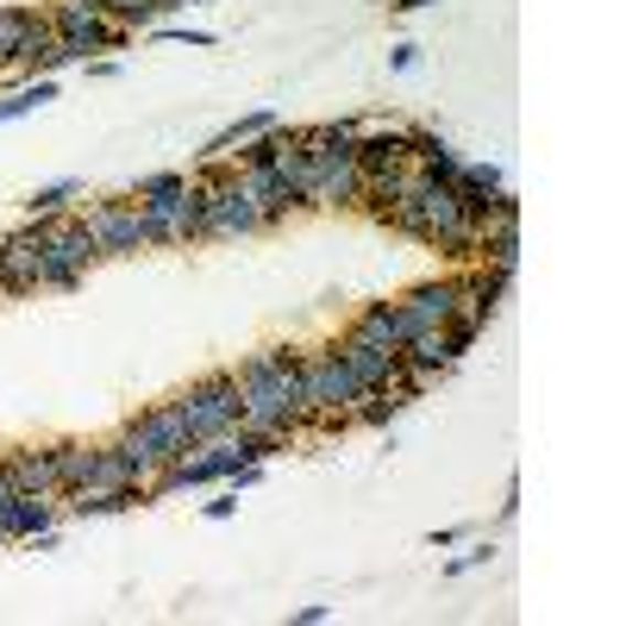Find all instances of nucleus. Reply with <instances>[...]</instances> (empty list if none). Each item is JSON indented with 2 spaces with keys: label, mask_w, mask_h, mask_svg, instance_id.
Wrapping results in <instances>:
<instances>
[{
  "label": "nucleus",
  "mask_w": 626,
  "mask_h": 626,
  "mask_svg": "<svg viewBox=\"0 0 626 626\" xmlns=\"http://www.w3.org/2000/svg\"><path fill=\"white\" fill-rule=\"evenodd\" d=\"M0 527H7V539L20 546V539H32V532L44 527H63V495H7L0 501Z\"/></svg>",
  "instance_id": "nucleus-9"
},
{
  "label": "nucleus",
  "mask_w": 626,
  "mask_h": 626,
  "mask_svg": "<svg viewBox=\"0 0 626 626\" xmlns=\"http://www.w3.org/2000/svg\"><path fill=\"white\" fill-rule=\"evenodd\" d=\"M395 301H401V313L413 326H445L457 313V301H464V282L457 276H432V282H413L408 294H395Z\"/></svg>",
  "instance_id": "nucleus-8"
},
{
  "label": "nucleus",
  "mask_w": 626,
  "mask_h": 626,
  "mask_svg": "<svg viewBox=\"0 0 626 626\" xmlns=\"http://www.w3.org/2000/svg\"><path fill=\"white\" fill-rule=\"evenodd\" d=\"M382 226H395V233H408V238H420V245H432V226H427V214H420V201H395L389 214H382Z\"/></svg>",
  "instance_id": "nucleus-18"
},
{
  "label": "nucleus",
  "mask_w": 626,
  "mask_h": 626,
  "mask_svg": "<svg viewBox=\"0 0 626 626\" xmlns=\"http://www.w3.org/2000/svg\"><path fill=\"white\" fill-rule=\"evenodd\" d=\"M263 233V201L245 188V176L214 188V214H207V238H251Z\"/></svg>",
  "instance_id": "nucleus-5"
},
{
  "label": "nucleus",
  "mask_w": 626,
  "mask_h": 626,
  "mask_svg": "<svg viewBox=\"0 0 626 626\" xmlns=\"http://www.w3.org/2000/svg\"><path fill=\"white\" fill-rule=\"evenodd\" d=\"M457 182H470V188H508V182H501V163H464V170H457Z\"/></svg>",
  "instance_id": "nucleus-21"
},
{
  "label": "nucleus",
  "mask_w": 626,
  "mask_h": 626,
  "mask_svg": "<svg viewBox=\"0 0 626 626\" xmlns=\"http://www.w3.org/2000/svg\"><path fill=\"white\" fill-rule=\"evenodd\" d=\"M464 546H470V539H464ZM483 564H495V546H489V539H476V546H470L464 558H451L445 576H464V570H483Z\"/></svg>",
  "instance_id": "nucleus-20"
},
{
  "label": "nucleus",
  "mask_w": 626,
  "mask_h": 626,
  "mask_svg": "<svg viewBox=\"0 0 626 626\" xmlns=\"http://www.w3.org/2000/svg\"><path fill=\"white\" fill-rule=\"evenodd\" d=\"M408 408H413V395H408V389H376V395H364V401L352 408V427H364V432H389Z\"/></svg>",
  "instance_id": "nucleus-12"
},
{
  "label": "nucleus",
  "mask_w": 626,
  "mask_h": 626,
  "mask_svg": "<svg viewBox=\"0 0 626 626\" xmlns=\"http://www.w3.org/2000/svg\"><path fill=\"white\" fill-rule=\"evenodd\" d=\"M82 219H88V233H95L100 257H138V251H151V233H144V214H138L132 195H100Z\"/></svg>",
  "instance_id": "nucleus-2"
},
{
  "label": "nucleus",
  "mask_w": 626,
  "mask_h": 626,
  "mask_svg": "<svg viewBox=\"0 0 626 626\" xmlns=\"http://www.w3.org/2000/svg\"><path fill=\"white\" fill-rule=\"evenodd\" d=\"M57 445V476H63V495L82 489L95 476V439H51Z\"/></svg>",
  "instance_id": "nucleus-13"
},
{
  "label": "nucleus",
  "mask_w": 626,
  "mask_h": 626,
  "mask_svg": "<svg viewBox=\"0 0 626 626\" xmlns=\"http://www.w3.org/2000/svg\"><path fill=\"white\" fill-rule=\"evenodd\" d=\"M320 620H333V602H307V607H294V626H320Z\"/></svg>",
  "instance_id": "nucleus-25"
},
{
  "label": "nucleus",
  "mask_w": 626,
  "mask_h": 626,
  "mask_svg": "<svg viewBox=\"0 0 626 626\" xmlns=\"http://www.w3.org/2000/svg\"><path fill=\"white\" fill-rule=\"evenodd\" d=\"M7 495H13V483H7V470H0V501H7Z\"/></svg>",
  "instance_id": "nucleus-29"
},
{
  "label": "nucleus",
  "mask_w": 626,
  "mask_h": 626,
  "mask_svg": "<svg viewBox=\"0 0 626 626\" xmlns=\"http://www.w3.org/2000/svg\"><path fill=\"white\" fill-rule=\"evenodd\" d=\"M413 63H420V44H395V51H389V69H395V76H408Z\"/></svg>",
  "instance_id": "nucleus-24"
},
{
  "label": "nucleus",
  "mask_w": 626,
  "mask_h": 626,
  "mask_svg": "<svg viewBox=\"0 0 626 626\" xmlns=\"http://www.w3.org/2000/svg\"><path fill=\"white\" fill-rule=\"evenodd\" d=\"M345 333H352V338H370V345H389V352H401V345H408L420 326L401 313V301H364Z\"/></svg>",
  "instance_id": "nucleus-10"
},
{
  "label": "nucleus",
  "mask_w": 626,
  "mask_h": 626,
  "mask_svg": "<svg viewBox=\"0 0 626 626\" xmlns=\"http://www.w3.org/2000/svg\"><path fill=\"white\" fill-rule=\"evenodd\" d=\"M182 188H188V170H144L126 195H132V201H156V195H182Z\"/></svg>",
  "instance_id": "nucleus-17"
},
{
  "label": "nucleus",
  "mask_w": 626,
  "mask_h": 626,
  "mask_svg": "<svg viewBox=\"0 0 626 626\" xmlns=\"http://www.w3.org/2000/svg\"><path fill=\"white\" fill-rule=\"evenodd\" d=\"M427 7H439V0H389V13H427Z\"/></svg>",
  "instance_id": "nucleus-28"
},
{
  "label": "nucleus",
  "mask_w": 626,
  "mask_h": 626,
  "mask_svg": "<svg viewBox=\"0 0 626 626\" xmlns=\"http://www.w3.org/2000/svg\"><path fill=\"white\" fill-rule=\"evenodd\" d=\"M88 76H95V82H114L119 63H114V57H88Z\"/></svg>",
  "instance_id": "nucleus-27"
},
{
  "label": "nucleus",
  "mask_w": 626,
  "mask_h": 626,
  "mask_svg": "<svg viewBox=\"0 0 626 626\" xmlns=\"http://www.w3.org/2000/svg\"><path fill=\"white\" fill-rule=\"evenodd\" d=\"M464 539H476V527H439L432 532V551H451V546H464Z\"/></svg>",
  "instance_id": "nucleus-23"
},
{
  "label": "nucleus",
  "mask_w": 626,
  "mask_h": 626,
  "mask_svg": "<svg viewBox=\"0 0 626 626\" xmlns=\"http://www.w3.org/2000/svg\"><path fill=\"white\" fill-rule=\"evenodd\" d=\"M352 163L364 170V176H389V170H401L408 163V126H389V119H370L364 132H357V151Z\"/></svg>",
  "instance_id": "nucleus-7"
},
{
  "label": "nucleus",
  "mask_w": 626,
  "mask_h": 626,
  "mask_svg": "<svg viewBox=\"0 0 626 626\" xmlns=\"http://www.w3.org/2000/svg\"><path fill=\"white\" fill-rule=\"evenodd\" d=\"M0 470H7V483L20 495H63V476H57V445L44 439V445H13L7 457H0Z\"/></svg>",
  "instance_id": "nucleus-6"
},
{
  "label": "nucleus",
  "mask_w": 626,
  "mask_h": 626,
  "mask_svg": "<svg viewBox=\"0 0 626 626\" xmlns=\"http://www.w3.org/2000/svg\"><path fill=\"white\" fill-rule=\"evenodd\" d=\"M0 546H13V539H7V527H0Z\"/></svg>",
  "instance_id": "nucleus-30"
},
{
  "label": "nucleus",
  "mask_w": 626,
  "mask_h": 626,
  "mask_svg": "<svg viewBox=\"0 0 626 626\" xmlns=\"http://www.w3.org/2000/svg\"><path fill=\"white\" fill-rule=\"evenodd\" d=\"M132 508H151V489L144 483H82V489L63 495V520H107V514H132Z\"/></svg>",
  "instance_id": "nucleus-3"
},
{
  "label": "nucleus",
  "mask_w": 626,
  "mask_h": 626,
  "mask_svg": "<svg viewBox=\"0 0 626 626\" xmlns=\"http://www.w3.org/2000/svg\"><path fill=\"white\" fill-rule=\"evenodd\" d=\"M151 39L188 44V51H214V32H207V25H151Z\"/></svg>",
  "instance_id": "nucleus-19"
},
{
  "label": "nucleus",
  "mask_w": 626,
  "mask_h": 626,
  "mask_svg": "<svg viewBox=\"0 0 626 626\" xmlns=\"http://www.w3.org/2000/svg\"><path fill=\"white\" fill-rule=\"evenodd\" d=\"M44 20L51 32H88V25H107V0H51Z\"/></svg>",
  "instance_id": "nucleus-16"
},
{
  "label": "nucleus",
  "mask_w": 626,
  "mask_h": 626,
  "mask_svg": "<svg viewBox=\"0 0 626 626\" xmlns=\"http://www.w3.org/2000/svg\"><path fill=\"white\" fill-rule=\"evenodd\" d=\"M182 408V420H188V439H219V432H233V420H238V382H233V370H207V376H195L182 395H170Z\"/></svg>",
  "instance_id": "nucleus-1"
},
{
  "label": "nucleus",
  "mask_w": 626,
  "mask_h": 626,
  "mask_svg": "<svg viewBox=\"0 0 626 626\" xmlns=\"http://www.w3.org/2000/svg\"><path fill=\"white\" fill-rule=\"evenodd\" d=\"M301 144V126H289V119H276L270 132H257V138H245L238 144V170H270L282 151H294Z\"/></svg>",
  "instance_id": "nucleus-11"
},
{
  "label": "nucleus",
  "mask_w": 626,
  "mask_h": 626,
  "mask_svg": "<svg viewBox=\"0 0 626 626\" xmlns=\"http://www.w3.org/2000/svg\"><path fill=\"white\" fill-rule=\"evenodd\" d=\"M82 201V182L63 176V182H44V188H32L25 195V219H51V214H76Z\"/></svg>",
  "instance_id": "nucleus-15"
},
{
  "label": "nucleus",
  "mask_w": 626,
  "mask_h": 626,
  "mask_svg": "<svg viewBox=\"0 0 626 626\" xmlns=\"http://www.w3.org/2000/svg\"><path fill=\"white\" fill-rule=\"evenodd\" d=\"M51 100H57V76H32V82H20L13 95L0 100V126H13V119L39 114V107H51Z\"/></svg>",
  "instance_id": "nucleus-14"
},
{
  "label": "nucleus",
  "mask_w": 626,
  "mask_h": 626,
  "mask_svg": "<svg viewBox=\"0 0 626 626\" xmlns=\"http://www.w3.org/2000/svg\"><path fill=\"white\" fill-rule=\"evenodd\" d=\"M263 470H270V464H233V470H226V489H233V495L257 489V483H263Z\"/></svg>",
  "instance_id": "nucleus-22"
},
{
  "label": "nucleus",
  "mask_w": 626,
  "mask_h": 626,
  "mask_svg": "<svg viewBox=\"0 0 626 626\" xmlns=\"http://www.w3.org/2000/svg\"><path fill=\"white\" fill-rule=\"evenodd\" d=\"M201 514H207V520H233V514H238V495L226 489V495H219V501H207V508H201Z\"/></svg>",
  "instance_id": "nucleus-26"
},
{
  "label": "nucleus",
  "mask_w": 626,
  "mask_h": 626,
  "mask_svg": "<svg viewBox=\"0 0 626 626\" xmlns=\"http://www.w3.org/2000/svg\"><path fill=\"white\" fill-rule=\"evenodd\" d=\"M333 352L352 364V376L364 382V395H376V389H401V352H389V345H370V338H352V333H338V338H333Z\"/></svg>",
  "instance_id": "nucleus-4"
}]
</instances>
